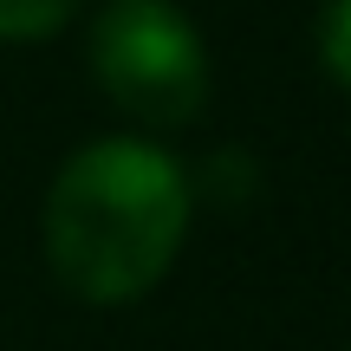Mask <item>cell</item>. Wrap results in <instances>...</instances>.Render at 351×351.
Segmentation results:
<instances>
[{
    "label": "cell",
    "mask_w": 351,
    "mask_h": 351,
    "mask_svg": "<svg viewBox=\"0 0 351 351\" xmlns=\"http://www.w3.org/2000/svg\"><path fill=\"white\" fill-rule=\"evenodd\" d=\"M91 72L117 111L182 130L208 104V46L176 0H104L91 20Z\"/></svg>",
    "instance_id": "7a4b0ae2"
},
{
    "label": "cell",
    "mask_w": 351,
    "mask_h": 351,
    "mask_svg": "<svg viewBox=\"0 0 351 351\" xmlns=\"http://www.w3.org/2000/svg\"><path fill=\"white\" fill-rule=\"evenodd\" d=\"M195 182L156 143L104 137L65 156L46 195V261L91 306L143 300L189 241Z\"/></svg>",
    "instance_id": "6da1fadb"
},
{
    "label": "cell",
    "mask_w": 351,
    "mask_h": 351,
    "mask_svg": "<svg viewBox=\"0 0 351 351\" xmlns=\"http://www.w3.org/2000/svg\"><path fill=\"white\" fill-rule=\"evenodd\" d=\"M78 13V0H0V39H46Z\"/></svg>",
    "instance_id": "3957f363"
},
{
    "label": "cell",
    "mask_w": 351,
    "mask_h": 351,
    "mask_svg": "<svg viewBox=\"0 0 351 351\" xmlns=\"http://www.w3.org/2000/svg\"><path fill=\"white\" fill-rule=\"evenodd\" d=\"M319 65L332 85L351 91V0H326L319 13Z\"/></svg>",
    "instance_id": "277c9868"
}]
</instances>
